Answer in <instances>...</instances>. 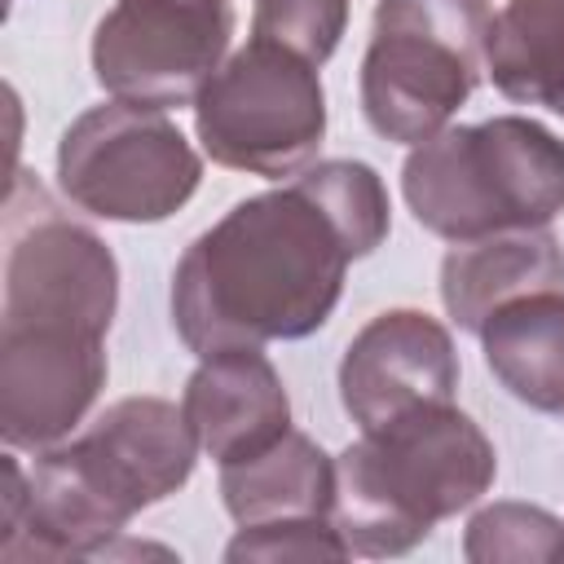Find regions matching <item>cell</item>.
<instances>
[{
	"label": "cell",
	"instance_id": "1",
	"mask_svg": "<svg viewBox=\"0 0 564 564\" xmlns=\"http://www.w3.org/2000/svg\"><path fill=\"white\" fill-rule=\"evenodd\" d=\"M348 260L352 242L300 181L242 198L181 256L176 330L198 357L300 339L330 317Z\"/></svg>",
	"mask_w": 564,
	"mask_h": 564
},
{
	"label": "cell",
	"instance_id": "2",
	"mask_svg": "<svg viewBox=\"0 0 564 564\" xmlns=\"http://www.w3.org/2000/svg\"><path fill=\"white\" fill-rule=\"evenodd\" d=\"M194 454L198 436L185 410L159 397L115 401L79 441L44 449L26 480L4 454L0 560L101 555L141 507L189 480Z\"/></svg>",
	"mask_w": 564,
	"mask_h": 564
},
{
	"label": "cell",
	"instance_id": "3",
	"mask_svg": "<svg viewBox=\"0 0 564 564\" xmlns=\"http://www.w3.org/2000/svg\"><path fill=\"white\" fill-rule=\"evenodd\" d=\"M494 445L445 405L370 427L335 463V529L357 555H401L494 485Z\"/></svg>",
	"mask_w": 564,
	"mask_h": 564
},
{
	"label": "cell",
	"instance_id": "4",
	"mask_svg": "<svg viewBox=\"0 0 564 564\" xmlns=\"http://www.w3.org/2000/svg\"><path fill=\"white\" fill-rule=\"evenodd\" d=\"M401 189L414 220L449 242L542 229L564 212V141L520 115L441 128L405 159Z\"/></svg>",
	"mask_w": 564,
	"mask_h": 564
},
{
	"label": "cell",
	"instance_id": "5",
	"mask_svg": "<svg viewBox=\"0 0 564 564\" xmlns=\"http://www.w3.org/2000/svg\"><path fill=\"white\" fill-rule=\"evenodd\" d=\"M489 26V0H379L361 62L370 128L405 145L436 137L480 79Z\"/></svg>",
	"mask_w": 564,
	"mask_h": 564
},
{
	"label": "cell",
	"instance_id": "6",
	"mask_svg": "<svg viewBox=\"0 0 564 564\" xmlns=\"http://www.w3.org/2000/svg\"><path fill=\"white\" fill-rule=\"evenodd\" d=\"M194 128L220 167L269 181L291 176L317 154L326 132L317 66L278 44L251 40L203 84Z\"/></svg>",
	"mask_w": 564,
	"mask_h": 564
},
{
	"label": "cell",
	"instance_id": "7",
	"mask_svg": "<svg viewBox=\"0 0 564 564\" xmlns=\"http://www.w3.org/2000/svg\"><path fill=\"white\" fill-rule=\"evenodd\" d=\"M57 176L70 203L93 216L163 220L198 189L203 163L163 110L106 101L62 132Z\"/></svg>",
	"mask_w": 564,
	"mask_h": 564
},
{
	"label": "cell",
	"instance_id": "8",
	"mask_svg": "<svg viewBox=\"0 0 564 564\" xmlns=\"http://www.w3.org/2000/svg\"><path fill=\"white\" fill-rule=\"evenodd\" d=\"M229 35V0H115L93 35V70L115 101L172 110L198 101Z\"/></svg>",
	"mask_w": 564,
	"mask_h": 564
},
{
	"label": "cell",
	"instance_id": "9",
	"mask_svg": "<svg viewBox=\"0 0 564 564\" xmlns=\"http://www.w3.org/2000/svg\"><path fill=\"white\" fill-rule=\"evenodd\" d=\"M119 273L97 234L66 220L44 194L35 212L9 198L4 330H79L106 339Z\"/></svg>",
	"mask_w": 564,
	"mask_h": 564
},
{
	"label": "cell",
	"instance_id": "10",
	"mask_svg": "<svg viewBox=\"0 0 564 564\" xmlns=\"http://www.w3.org/2000/svg\"><path fill=\"white\" fill-rule=\"evenodd\" d=\"M454 388L458 357L449 330L414 308H392L361 326L339 366V397L361 432L423 405H445Z\"/></svg>",
	"mask_w": 564,
	"mask_h": 564
},
{
	"label": "cell",
	"instance_id": "11",
	"mask_svg": "<svg viewBox=\"0 0 564 564\" xmlns=\"http://www.w3.org/2000/svg\"><path fill=\"white\" fill-rule=\"evenodd\" d=\"M106 383V348L79 330H0V432L13 449L62 441Z\"/></svg>",
	"mask_w": 564,
	"mask_h": 564
},
{
	"label": "cell",
	"instance_id": "12",
	"mask_svg": "<svg viewBox=\"0 0 564 564\" xmlns=\"http://www.w3.org/2000/svg\"><path fill=\"white\" fill-rule=\"evenodd\" d=\"M198 449L220 467L247 463L291 432V405L273 361L260 348H225L203 357L181 401Z\"/></svg>",
	"mask_w": 564,
	"mask_h": 564
},
{
	"label": "cell",
	"instance_id": "13",
	"mask_svg": "<svg viewBox=\"0 0 564 564\" xmlns=\"http://www.w3.org/2000/svg\"><path fill=\"white\" fill-rule=\"evenodd\" d=\"M564 286V251L542 229H507L471 242H454L441 264V300L463 330H476L516 295L560 291Z\"/></svg>",
	"mask_w": 564,
	"mask_h": 564
},
{
	"label": "cell",
	"instance_id": "14",
	"mask_svg": "<svg viewBox=\"0 0 564 564\" xmlns=\"http://www.w3.org/2000/svg\"><path fill=\"white\" fill-rule=\"evenodd\" d=\"M485 361L494 379L524 405L560 414L564 410V295L529 291L494 308L480 326Z\"/></svg>",
	"mask_w": 564,
	"mask_h": 564
},
{
	"label": "cell",
	"instance_id": "15",
	"mask_svg": "<svg viewBox=\"0 0 564 564\" xmlns=\"http://www.w3.org/2000/svg\"><path fill=\"white\" fill-rule=\"evenodd\" d=\"M220 494H225V507L238 524L330 516V507H335V463L308 436L286 432L264 454L220 467Z\"/></svg>",
	"mask_w": 564,
	"mask_h": 564
},
{
	"label": "cell",
	"instance_id": "16",
	"mask_svg": "<svg viewBox=\"0 0 564 564\" xmlns=\"http://www.w3.org/2000/svg\"><path fill=\"white\" fill-rule=\"evenodd\" d=\"M485 66L511 101L564 106V0H507L489 26Z\"/></svg>",
	"mask_w": 564,
	"mask_h": 564
},
{
	"label": "cell",
	"instance_id": "17",
	"mask_svg": "<svg viewBox=\"0 0 564 564\" xmlns=\"http://www.w3.org/2000/svg\"><path fill=\"white\" fill-rule=\"evenodd\" d=\"M295 181L335 216V225L344 229V238L352 242L357 256H370L388 238V194H383V181L375 176V167L330 159V163L300 172Z\"/></svg>",
	"mask_w": 564,
	"mask_h": 564
},
{
	"label": "cell",
	"instance_id": "18",
	"mask_svg": "<svg viewBox=\"0 0 564 564\" xmlns=\"http://www.w3.org/2000/svg\"><path fill=\"white\" fill-rule=\"evenodd\" d=\"M467 560L498 564V560H564V524L524 502H494L467 524L463 542Z\"/></svg>",
	"mask_w": 564,
	"mask_h": 564
},
{
	"label": "cell",
	"instance_id": "19",
	"mask_svg": "<svg viewBox=\"0 0 564 564\" xmlns=\"http://www.w3.org/2000/svg\"><path fill=\"white\" fill-rule=\"evenodd\" d=\"M348 22V0H256L251 40L278 44L308 66H322Z\"/></svg>",
	"mask_w": 564,
	"mask_h": 564
},
{
	"label": "cell",
	"instance_id": "20",
	"mask_svg": "<svg viewBox=\"0 0 564 564\" xmlns=\"http://www.w3.org/2000/svg\"><path fill=\"white\" fill-rule=\"evenodd\" d=\"M352 555L344 533L326 524V516L308 520H273V524H242L238 538L225 546V560H344Z\"/></svg>",
	"mask_w": 564,
	"mask_h": 564
}]
</instances>
